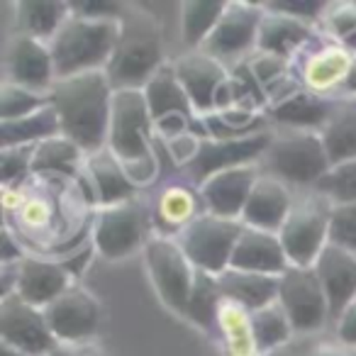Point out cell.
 Instances as JSON below:
<instances>
[{"label":"cell","mask_w":356,"mask_h":356,"mask_svg":"<svg viewBox=\"0 0 356 356\" xmlns=\"http://www.w3.org/2000/svg\"><path fill=\"white\" fill-rule=\"evenodd\" d=\"M69 181L64 176H35L22 184L3 188V208H6V227L20 242L42 244V249L56 257H66L74 249L83 247L86 234L93 232V225L79 229L71 222L69 208Z\"/></svg>","instance_id":"obj_1"},{"label":"cell","mask_w":356,"mask_h":356,"mask_svg":"<svg viewBox=\"0 0 356 356\" xmlns=\"http://www.w3.org/2000/svg\"><path fill=\"white\" fill-rule=\"evenodd\" d=\"M49 95L61 120V137L71 139L86 156L108 147L115 88L105 71L59 79Z\"/></svg>","instance_id":"obj_2"},{"label":"cell","mask_w":356,"mask_h":356,"mask_svg":"<svg viewBox=\"0 0 356 356\" xmlns=\"http://www.w3.org/2000/svg\"><path fill=\"white\" fill-rule=\"evenodd\" d=\"M163 64L161 30L152 15L142 10H124L120 20V40L113 59L105 66L115 90L144 88Z\"/></svg>","instance_id":"obj_3"},{"label":"cell","mask_w":356,"mask_h":356,"mask_svg":"<svg viewBox=\"0 0 356 356\" xmlns=\"http://www.w3.org/2000/svg\"><path fill=\"white\" fill-rule=\"evenodd\" d=\"M118 40L120 20H86L71 15L49 42L56 81L90 71H105Z\"/></svg>","instance_id":"obj_4"},{"label":"cell","mask_w":356,"mask_h":356,"mask_svg":"<svg viewBox=\"0 0 356 356\" xmlns=\"http://www.w3.org/2000/svg\"><path fill=\"white\" fill-rule=\"evenodd\" d=\"M261 159L268 168V176L278 178L286 186H317L320 178L332 168L322 137L310 129L276 134Z\"/></svg>","instance_id":"obj_5"},{"label":"cell","mask_w":356,"mask_h":356,"mask_svg":"<svg viewBox=\"0 0 356 356\" xmlns=\"http://www.w3.org/2000/svg\"><path fill=\"white\" fill-rule=\"evenodd\" d=\"M242 229L244 222L239 220H222L203 213L176 234V242L181 244L193 268L220 276L229 268L234 244Z\"/></svg>","instance_id":"obj_6"},{"label":"cell","mask_w":356,"mask_h":356,"mask_svg":"<svg viewBox=\"0 0 356 356\" xmlns=\"http://www.w3.org/2000/svg\"><path fill=\"white\" fill-rule=\"evenodd\" d=\"M154 120L142 88L115 90L110 113L108 149L122 163L139 161L154 154Z\"/></svg>","instance_id":"obj_7"},{"label":"cell","mask_w":356,"mask_h":356,"mask_svg":"<svg viewBox=\"0 0 356 356\" xmlns=\"http://www.w3.org/2000/svg\"><path fill=\"white\" fill-rule=\"evenodd\" d=\"M330 215L332 203L320 193L293 203L291 215L278 232L291 266H315L330 244Z\"/></svg>","instance_id":"obj_8"},{"label":"cell","mask_w":356,"mask_h":356,"mask_svg":"<svg viewBox=\"0 0 356 356\" xmlns=\"http://www.w3.org/2000/svg\"><path fill=\"white\" fill-rule=\"evenodd\" d=\"M144 261H147L149 276L163 305L178 315H186L195 281V268L184 254L181 244L166 234H156L144 247Z\"/></svg>","instance_id":"obj_9"},{"label":"cell","mask_w":356,"mask_h":356,"mask_svg":"<svg viewBox=\"0 0 356 356\" xmlns=\"http://www.w3.org/2000/svg\"><path fill=\"white\" fill-rule=\"evenodd\" d=\"M356 56L327 35H315L291 61V71L296 69L298 83L305 90L325 95L334 88H344Z\"/></svg>","instance_id":"obj_10"},{"label":"cell","mask_w":356,"mask_h":356,"mask_svg":"<svg viewBox=\"0 0 356 356\" xmlns=\"http://www.w3.org/2000/svg\"><path fill=\"white\" fill-rule=\"evenodd\" d=\"M278 302L291 317L293 332H317L330 320V302L315 266H288L281 276Z\"/></svg>","instance_id":"obj_11"},{"label":"cell","mask_w":356,"mask_h":356,"mask_svg":"<svg viewBox=\"0 0 356 356\" xmlns=\"http://www.w3.org/2000/svg\"><path fill=\"white\" fill-rule=\"evenodd\" d=\"M147 213L137 198L100 208L93 220V244L105 259H124L147 247Z\"/></svg>","instance_id":"obj_12"},{"label":"cell","mask_w":356,"mask_h":356,"mask_svg":"<svg viewBox=\"0 0 356 356\" xmlns=\"http://www.w3.org/2000/svg\"><path fill=\"white\" fill-rule=\"evenodd\" d=\"M0 337L27 356H47L59 344L47 325L44 310L22 300L17 293L0 300Z\"/></svg>","instance_id":"obj_13"},{"label":"cell","mask_w":356,"mask_h":356,"mask_svg":"<svg viewBox=\"0 0 356 356\" xmlns=\"http://www.w3.org/2000/svg\"><path fill=\"white\" fill-rule=\"evenodd\" d=\"M273 137L271 129L259 134H249L242 139H227V142H218V139H203L200 144L198 156L193 159V163L184 168V176L188 178L195 188L208 181L210 176L225 171V168H234V166H247L254 159H261L268 152Z\"/></svg>","instance_id":"obj_14"},{"label":"cell","mask_w":356,"mask_h":356,"mask_svg":"<svg viewBox=\"0 0 356 356\" xmlns=\"http://www.w3.org/2000/svg\"><path fill=\"white\" fill-rule=\"evenodd\" d=\"M261 8L264 6H249V3H227L222 17L200 47V51L215 56L222 64L254 51L259 42V27L266 13Z\"/></svg>","instance_id":"obj_15"},{"label":"cell","mask_w":356,"mask_h":356,"mask_svg":"<svg viewBox=\"0 0 356 356\" xmlns=\"http://www.w3.org/2000/svg\"><path fill=\"white\" fill-rule=\"evenodd\" d=\"M44 317L56 341L81 344L98 334L103 312H100V302L86 288L71 286L64 296L44 307Z\"/></svg>","instance_id":"obj_16"},{"label":"cell","mask_w":356,"mask_h":356,"mask_svg":"<svg viewBox=\"0 0 356 356\" xmlns=\"http://www.w3.org/2000/svg\"><path fill=\"white\" fill-rule=\"evenodd\" d=\"M3 66H6L3 83L20 86L37 93H49L51 86L56 83L49 44L32 37L13 35L3 49Z\"/></svg>","instance_id":"obj_17"},{"label":"cell","mask_w":356,"mask_h":356,"mask_svg":"<svg viewBox=\"0 0 356 356\" xmlns=\"http://www.w3.org/2000/svg\"><path fill=\"white\" fill-rule=\"evenodd\" d=\"M257 181H259V171L252 163L225 168V171L215 173V176H210L200 186V198H203L205 210L210 215H215V218L239 220L242 222L244 205H247Z\"/></svg>","instance_id":"obj_18"},{"label":"cell","mask_w":356,"mask_h":356,"mask_svg":"<svg viewBox=\"0 0 356 356\" xmlns=\"http://www.w3.org/2000/svg\"><path fill=\"white\" fill-rule=\"evenodd\" d=\"M176 76L181 81V86L186 88L193 105L195 118L213 113L215 110V93L218 88L229 79V71L222 61H218L215 56L205 54V51H188L173 64Z\"/></svg>","instance_id":"obj_19"},{"label":"cell","mask_w":356,"mask_h":356,"mask_svg":"<svg viewBox=\"0 0 356 356\" xmlns=\"http://www.w3.org/2000/svg\"><path fill=\"white\" fill-rule=\"evenodd\" d=\"M288 266H291V261H288L286 249H283L278 234L244 225L242 234H239L237 244H234L229 268L264 273V276H283L288 271Z\"/></svg>","instance_id":"obj_20"},{"label":"cell","mask_w":356,"mask_h":356,"mask_svg":"<svg viewBox=\"0 0 356 356\" xmlns=\"http://www.w3.org/2000/svg\"><path fill=\"white\" fill-rule=\"evenodd\" d=\"M17 268V286L15 293L27 300L30 305L44 310L49 302L64 296L71 288V276L59 261H49L42 257H25Z\"/></svg>","instance_id":"obj_21"},{"label":"cell","mask_w":356,"mask_h":356,"mask_svg":"<svg viewBox=\"0 0 356 356\" xmlns=\"http://www.w3.org/2000/svg\"><path fill=\"white\" fill-rule=\"evenodd\" d=\"M291 210L293 195L288 191V186L266 173V176H259V181L254 184L252 195H249L247 205H244L242 222L247 227L278 234L283 225H286Z\"/></svg>","instance_id":"obj_22"},{"label":"cell","mask_w":356,"mask_h":356,"mask_svg":"<svg viewBox=\"0 0 356 356\" xmlns=\"http://www.w3.org/2000/svg\"><path fill=\"white\" fill-rule=\"evenodd\" d=\"M315 271L330 302V317L339 320L344 307L356 298V254L327 244L315 261Z\"/></svg>","instance_id":"obj_23"},{"label":"cell","mask_w":356,"mask_h":356,"mask_svg":"<svg viewBox=\"0 0 356 356\" xmlns=\"http://www.w3.org/2000/svg\"><path fill=\"white\" fill-rule=\"evenodd\" d=\"M203 213L208 210L200 198V188H195L184 173L176 184H163L154 198V222L159 225V229H171L178 234Z\"/></svg>","instance_id":"obj_24"},{"label":"cell","mask_w":356,"mask_h":356,"mask_svg":"<svg viewBox=\"0 0 356 356\" xmlns=\"http://www.w3.org/2000/svg\"><path fill=\"white\" fill-rule=\"evenodd\" d=\"M83 166H86V176H88L90 186H93L100 208L132 200L134 193H137V188H134L132 181H129L127 173H124L122 161H120L108 147L95 154H88Z\"/></svg>","instance_id":"obj_25"},{"label":"cell","mask_w":356,"mask_h":356,"mask_svg":"<svg viewBox=\"0 0 356 356\" xmlns=\"http://www.w3.org/2000/svg\"><path fill=\"white\" fill-rule=\"evenodd\" d=\"M312 37H315V32H312V27L307 25L305 20L266 10L264 13L261 27H259L257 51L293 61L298 56V51H300Z\"/></svg>","instance_id":"obj_26"},{"label":"cell","mask_w":356,"mask_h":356,"mask_svg":"<svg viewBox=\"0 0 356 356\" xmlns=\"http://www.w3.org/2000/svg\"><path fill=\"white\" fill-rule=\"evenodd\" d=\"M220 291L227 300L242 305L244 310L254 312L271 305L278 300V288H281V276H264V273L234 271L227 268L218 276Z\"/></svg>","instance_id":"obj_27"},{"label":"cell","mask_w":356,"mask_h":356,"mask_svg":"<svg viewBox=\"0 0 356 356\" xmlns=\"http://www.w3.org/2000/svg\"><path fill=\"white\" fill-rule=\"evenodd\" d=\"M15 8V35L32 37L44 44L54 40L56 32L71 17L69 3H56V0H25Z\"/></svg>","instance_id":"obj_28"},{"label":"cell","mask_w":356,"mask_h":356,"mask_svg":"<svg viewBox=\"0 0 356 356\" xmlns=\"http://www.w3.org/2000/svg\"><path fill=\"white\" fill-rule=\"evenodd\" d=\"M215 330L220 332V344H222L225 356H261L257 339H254L252 312L244 310L237 302L225 298L220 305Z\"/></svg>","instance_id":"obj_29"},{"label":"cell","mask_w":356,"mask_h":356,"mask_svg":"<svg viewBox=\"0 0 356 356\" xmlns=\"http://www.w3.org/2000/svg\"><path fill=\"white\" fill-rule=\"evenodd\" d=\"M325 144L330 166L354 161L356 159V100H341L337 103L330 122L320 132Z\"/></svg>","instance_id":"obj_30"},{"label":"cell","mask_w":356,"mask_h":356,"mask_svg":"<svg viewBox=\"0 0 356 356\" xmlns=\"http://www.w3.org/2000/svg\"><path fill=\"white\" fill-rule=\"evenodd\" d=\"M142 90H144V98H147L152 120H159V118H163V115H171V113L188 115L191 120H195L191 98H188V93H186L184 86H181V81H178L173 66H161Z\"/></svg>","instance_id":"obj_31"},{"label":"cell","mask_w":356,"mask_h":356,"mask_svg":"<svg viewBox=\"0 0 356 356\" xmlns=\"http://www.w3.org/2000/svg\"><path fill=\"white\" fill-rule=\"evenodd\" d=\"M334 108H337L334 100L325 98V95L310 93V90H300L293 98L273 105L271 118L276 122L293 124L296 129H310L312 132V127H325L330 122Z\"/></svg>","instance_id":"obj_32"},{"label":"cell","mask_w":356,"mask_h":356,"mask_svg":"<svg viewBox=\"0 0 356 356\" xmlns=\"http://www.w3.org/2000/svg\"><path fill=\"white\" fill-rule=\"evenodd\" d=\"M61 134V120L54 105L37 110L20 120L0 122V144L6 147H25V144H40Z\"/></svg>","instance_id":"obj_33"},{"label":"cell","mask_w":356,"mask_h":356,"mask_svg":"<svg viewBox=\"0 0 356 356\" xmlns=\"http://www.w3.org/2000/svg\"><path fill=\"white\" fill-rule=\"evenodd\" d=\"M86 154L66 137H51L47 142H40L32 159V173L35 176H64L76 178L79 166Z\"/></svg>","instance_id":"obj_34"},{"label":"cell","mask_w":356,"mask_h":356,"mask_svg":"<svg viewBox=\"0 0 356 356\" xmlns=\"http://www.w3.org/2000/svg\"><path fill=\"white\" fill-rule=\"evenodd\" d=\"M222 300H225V296H222V291H220L218 276L195 268V281H193V291H191V298H188V307H186V317H188L195 327H200L203 332H215L218 312H220Z\"/></svg>","instance_id":"obj_35"},{"label":"cell","mask_w":356,"mask_h":356,"mask_svg":"<svg viewBox=\"0 0 356 356\" xmlns=\"http://www.w3.org/2000/svg\"><path fill=\"white\" fill-rule=\"evenodd\" d=\"M225 8H227V3H222V0H188V3H184V13H181L184 44L198 51L220 22Z\"/></svg>","instance_id":"obj_36"},{"label":"cell","mask_w":356,"mask_h":356,"mask_svg":"<svg viewBox=\"0 0 356 356\" xmlns=\"http://www.w3.org/2000/svg\"><path fill=\"white\" fill-rule=\"evenodd\" d=\"M252 330L259 346V354L283 349L293 334L291 317H288V312L283 310V305L278 300L252 312Z\"/></svg>","instance_id":"obj_37"},{"label":"cell","mask_w":356,"mask_h":356,"mask_svg":"<svg viewBox=\"0 0 356 356\" xmlns=\"http://www.w3.org/2000/svg\"><path fill=\"white\" fill-rule=\"evenodd\" d=\"M47 105H51L49 93H37V90H27L20 86L3 83V88H0V122L27 118Z\"/></svg>","instance_id":"obj_38"},{"label":"cell","mask_w":356,"mask_h":356,"mask_svg":"<svg viewBox=\"0 0 356 356\" xmlns=\"http://www.w3.org/2000/svg\"><path fill=\"white\" fill-rule=\"evenodd\" d=\"M317 193L327 198L332 205H349L356 203V159L354 161L332 166L320 184L315 186Z\"/></svg>","instance_id":"obj_39"},{"label":"cell","mask_w":356,"mask_h":356,"mask_svg":"<svg viewBox=\"0 0 356 356\" xmlns=\"http://www.w3.org/2000/svg\"><path fill=\"white\" fill-rule=\"evenodd\" d=\"M325 35L341 44L346 51L356 56V6L354 3H341V6H327L322 15Z\"/></svg>","instance_id":"obj_40"},{"label":"cell","mask_w":356,"mask_h":356,"mask_svg":"<svg viewBox=\"0 0 356 356\" xmlns=\"http://www.w3.org/2000/svg\"><path fill=\"white\" fill-rule=\"evenodd\" d=\"M35 149H37V144L0 149V181H3V188L17 186V184H22L25 178L32 176Z\"/></svg>","instance_id":"obj_41"},{"label":"cell","mask_w":356,"mask_h":356,"mask_svg":"<svg viewBox=\"0 0 356 356\" xmlns=\"http://www.w3.org/2000/svg\"><path fill=\"white\" fill-rule=\"evenodd\" d=\"M330 244L356 254V203L332 205L330 215Z\"/></svg>","instance_id":"obj_42"},{"label":"cell","mask_w":356,"mask_h":356,"mask_svg":"<svg viewBox=\"0 0 356 356\" xmlns=\"http://www.w3.org/2000/svg\"><path fill=\"white\" fill-rule=\"evenodd\" d=\"M71 15L86 17V20H122L124 6L120 3H95V0H81V3H69Z\"/></svg>","instance_id":"obj_43"},{"label":"cell","mask_w":356,"mask_h":356,"mask_svg":"<svg viewBox=\"0 0 356 356\" xmlns=\"http://www.w3.org/2000/svg\"><path fill=\"white\" fill-rule=\"evenodd\" d=\"M200 144H203V139L193 132H186V134H181V137L171 139V142H166L168 156H171L173 166L186 168L188 163H193V159L198 156V152H200Z\"/></svg>","instance_id":"obj_44"},{"label":"cell","mask_w":356,"mask_h":356,"mask_svg":"<svg viewBox=\"0 0 356 356\" xmlns=\"http://www.w3.org/2000/svg\"><path fill=\"white\" fill-rule=\"evenodd\" d=\"M266 10L271 13H281V15H288V17H298V20H310V17H320L325 15L327 6L325 3H291V0H276V3H266Z\"/></svg>","instance_id":"obj_45"},{"label":"cell","mask_w":356,"mask_h":356,"mask_svg":"<svg viewBox=\"0 0 356 356\" xmlns=\"http://www.w3.org/2000/svg\"><path fill=\"white\" fill-rule=\"evenodd\" d=\"M159 156L156 152L152 154V156H144L139 159V161H132V163H122L124 173H127V178L132 181L134 188H139V186H152L154 181H156L159 176Z\"/></svg>","instance_id":"obj_46"},{"label":"cell","mask_w":356,"mask_h":356,"mask_svg":"<svg viewBox=\"0 0 356 356\" xmlns=\"http://www.w3.org/2000/svg\"><path fill=\"white\" fill-rule=\"evenodd\" d=\"M191 122H193V120H191L188 115H181V113L163 115V118L154 120V134L161 137L163 142H171V139L181 137V134L191 132Z\"/></svg>","instance_id":"obj_47"},{"label":"cell","mask_w":356,"mask_h":356,"mask_svg":"<svg viewBox=\"0 0 356 356\" xmlns=\"http://www.w3.org/2000/svg\"><path fill=\"white\" fill-rule=\"evenodd\" d=\"M93 249H95V244H93V239H90V242H86L83 247L74 249L71 254H66V257L56 259V261H59L61 266H64L66 271H69V276H71V278H76V276H81V273L86 271V266H88Z\"/></svg>","instance_id":"obj_48"},{"label":"cell","mask_w":356,"mask_h":356,"mask_svg":"<svg viewBox=\"0 0 356 356\" xmlns=\"http://www.w3.org/2000/svg\"><path fill=\"white\" fill-rule=\"evenodd\" d=\"M337 337H339L341 344L356 349V298L344 307V312L337 320Z\"/></svg>","instance_id":"obj_49"},{"label":"cell","mask_w":356,"mask_h":356,"mask_svg":"<svg viewBox=\"0 0 356 356\" xmlns=\"http://www.w3.org/2000/svg\"><path fill=\"white\" fill-rule=\"evenodd\" d=\"M305 356H346L344 351H339L337 346H330V344H320L315 346L312 351H307Z\"/></svg>","instance_id":"obj_50"},{"label":"cell","mask_w":356,"mask_h":356,"mask_svg":"<svg viewBox=\"0 0 356 356\" xmlns=\"http://www.w3.org/2000/svg\"><path fill=\"white\" fill-rule=\"evenodd\" d=\"M0 356H27V354H22L20 349H15V346L6 344V341H0Z\"/></svg>","instance_id":"obj_51"},{"label":"cell","mask_w":356,"mask_h":356,"mask_svg":"<svg viewBox=\"0 0 356 356\" xmlns=\"http://www.w3.org/2000/svg\"><path fill=\"white\" fill-rule=\"evenodd\" d=\"M344 90H349L351 95H356V64H354V69H351L349 79H346V83H344Z\"/></svg>","instance_id":"obj_52"},{"label":"cell","mask_w":356,"mask_h":356,"mask_svg":"<svg viewBox=\"0 0 356 356\" xmlns=\"http://www.w3.org/2000/svg\"><path fill=\"white\" fill-rule=\"evenodd\" d=\"M74 356H105V354L98 349H81L79 354H74Z\"/></svg>","instance_id":"obj_53"},{"label":"cell","mask_w":356,"mask_h":356,"mask_svg":"<svg viewBox=\"0 0 356 356\" xmlns=\"http://www.w3.org/2000/svg\"><path fill=\"white\" fill-rule=\"evenodd\" d=\"M261 356H293L291 351L283 346V349H276V351H268V354H261Z\"/></svg>","instance_id":"obj_54"},{"label":"cell","mask_w":356,"mask_h":356,"mask_svg":"<svg viewBox=\"0 0 356 356\" xmlns=\"http://www.w3.org/2000/svg\"><path fill=\"white\" fill-rule=\"evenodd\" d=\"M47 356H66V354H61V351L56 349V351H51V354H47Z\"/></svg>","instance_id":"obj_55"}]
</instances>
